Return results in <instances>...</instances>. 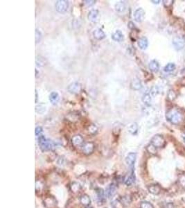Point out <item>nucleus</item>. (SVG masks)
Instances as JSON below:
<instances>
[{"label": "nucleus", "mask_w": 185, "mask_h": 208, "mask_svg": "<svg viewBox=\"0 0 185 208\" xmlns=\"http://www.w3.org/2000/svg\"><path fill=\"white\" fill-rule=\"evenodd\" d=\"M166 120L171 124L178 125L183 121L184 116L180 110L176 108H173L166 112Z\"/></svg>", "instance_id": "f257e3e1"}, {"label": "nucleus", "mask_w": 185, "mask_h": 208, "mask_svg": "<svg viewBox=\"0 0 185 208\" xmlns=\"http://www.w3.org/2000/svg\"><path fill=\"white\" fill-rule=\"evenodd\" d=\"M38 141L40 148L42 151H49L52 149L54 146V142L52 140L46 139L44 135H39Z\"/></svg>", "instance_id": "f03ea898"}, {"label": "nucleus", "mask_w": 185, "mask_h": 208, "mask_svg": "<svg viewBox=\"0 0 185 208\" xmlns=\"http://www.w3.org/2000/svg\"><path fill=\"white\" fill-rule=\"evenodd\" d=\"M150 144L155 146L156 148H162L165 145V140L161 135H155L152 137Z\"/></svg>", "instance_id": "7ed1b4c3"}, {"label": "nucleus", "mask_w": 185, "mask_h": 208, "mask_svg": "<svg viewBox=\"0 0 185 208\" xmlns=\"http://www.w3.org/2000/svg\"><path fill=\"white\" fill-rule=\"evenodd\" d=\"M55 7L58 13H65L69 8V1L66 0H58L56 1Z\"/></svg>", "instance_id": "20e7f679"}, {"label": "nucleus", "mask_w": 185, "mask_h": 208, "mask_svg": "<svg viewBox=\"0 0 185 208\" xmlns=\"http://www.w3.org/2000/svg\"><path fill=\"white\" fill-rule=\"evenodd\" d=\"M136 158H137V154L133 152L129 153L125 158V162L126 163V165L132 169L134 168V165H135Z\"/></svg>", "instance_id": "39448f33"}, {"label": "nucleus", "mask_w": 185, "mask_h": 208, "mask_svg": "<svg viewBox=\"0 0 185 208\" xmlns=\"http://www.w3.org/2000/svg\"><path fill=\"white\" fill-rule=\"evenodd\" d=\"M87 18L91 22H94V23L98 22L99 21V19H100L99 11L96 9L91 10L88 13V15H87Z\"/></svg>", "instance_id": "423d86ee"}, {"label": "nucleus", "mask_w": 185, "mask_h": 208, "mask_svg": "<svg viewBox=\"0 0 185 208\" xmlns=\"http://www.w3.org/2000/svg\"><path fill=\"white\" fill-rule=\"evenodd\" d=\"M95 149V145L93 142H89L85 143V144L83 146L82 151L83 153L86 155H89L91 153L94 152Z\"/></svg>", "instance_id": "0eeeda50"}, {"label": "nucleus", "mask_w": 185, "mask_h": 208, "mask_svg": "<svg viewBox=\"0 0 185 208\" xmlns=\"http://www.w3.org/2000/svg\"><path fill=\"white\" fill-rule=\"evenodd\" d=\"M68 92L71 94H78L81 92V84L78 82H74L69 85L67 87Z\"/></svg>", "instance_id": "6e6552de"}, {"label": "nucleus", "mask_w": 185, "mask_h": 208, "mask_svg": "<svg viewBox=\"0 0 185 208\" xmlns=\"http://www.w3.org/2000/svg\"><path fill=\"white\" fill-rule=\"evenodd\" d=\"M145 17V11L142 8L137 9L134 13V18L135 20L137 22H141L144 21Z\"/></svg>", "instance_id": "1a4fd4ad"}, {"label": "nucleus", "mask_w": 185, "mask_h": 208, "mask_svg": "<svg viewBox=\"0 0 185 208\" xmlns=\"http://www.w3.org/2000/svg\"><path fill=\"white\" fill-rule=\"evenodd\" d=\"M117 187L115 183H111L107 186L106 191H105V194L108 198H112L116 194L117 191Z\"/></svg>", "instance_id": "9d476101"}, {"label": "nucleus", "mask_w": 185, "mask_h": 208, "mask_svg": "<svg viewBox=\"0 0 185 208\" xmlns=\"http://www.w3.org/2000/svg\"><path fill=\"white\" fill-rule=\"evenodd\" d=\"M173 44L174 45L175 48L178 50H180L184 48L185 45V42L184 40L181 38H175L173 40Z\"/></svg>", "instance_id": "9b49d317"}, {"label": "nucleus", "mask_w": 185, "mask_h": 208, "mask_svg": "<svg viewBox=\"0 0 185 208\" xmlns=\"http://www.w3.org/2000/svg\"><path fill=\"white\" fill-rule=\"evenodd\" d=\"M137 44H138V46H139V47L142 50L146 49L148 46V40L147 39V38L144 37V36L140 38L138 40Z\"/></svg>", "instance_id": "f8f14e48"}, {"label": "nucleus", "mask_w": 185, "mask_h": 208, "mask_svg": "<svg viewBox=\"0 0 185 208\" xmlns=\"http://www.w3.org/2000/svg\"><path fill=\"white\" fill-rule=\"evenodd\" d=\"M93 36H94V38H96V40H101L104 39V38L106 37V35H105V32L103 31L102 29H97L94 30V32H93Z\"/></svg>", "instance_id": "ddd939ff"}, {"label": "nucleus", "mask_w": 185, "mask_h": 208, "mask_svg": "<svg viewBox=\"0 0 185 208\" xmlns=\"http://www.w3.org/2000/svg\"><path fill=\"white\" fill-rule=\"evenodd\" d=\"M83 143V138L80 135H76L72 138V144L74 146H79Z\"/></svg>", "instance_id": "4468645a"}, {"label": "nucleus", "mask_w": 185, "mask_h": 208, "mask_svg": "<svg viewBox=\"0 0 185 208\" xmlns=\"http://www.w3.org/2000/svg\"><path fill=\"white\" fill-rule=\"evenodd\" d=\"M112 38L113 40H115L116 42H121L124 39V36H123V33H122L121 31L117 30L115 33H112Z\"/></svg>", "instance_id": "2eb2a0df"}, {"label": "nucleus", "mask_w": 185, "mask_h": 208, "mask_svg": "<svg viewBox=\"0 0 185 208\" xmlns=\"http://www.w3.org/2000/svg\"><path fill=\"white\" fill-rule=\"evenodd\" d=\"M131 88L134 90H139L142 88L141 80L139 78H134L131 83Z\"/></svg>", "instance_id": "dca6fc26"}, {"label": "nucleus", "mask_w": 185, "mask_h": 208, "mask_svg": "<svg viewBox=\"0 0 185 208\" xmlns=\"http://www.w3.org/2000/svg\"><path fill=\"white\" fill-rule=\"evenodd\" d=\"M148 67H149L150 71L153 72H157L160 70V64L156 60H152L149 62Z\"/></svg>", "instance_id": "f3484780"}, {"label": "nucleus", "mask_w": 185, "mask_h": 208, "mask_svg": "<svg viewBox=\"0 0 185 208\" xmlns=\"http://www.w3.org/2000/svg\"><path fill=\"white\" fill-rule=\"evenodd\" d=\"M49 99L50 102L52 103L53 105H56L59 102V100H60V96H59L58 92H52V93L50 94Z\"/></svg>", "instance_id": "a211bd4d"}, {"label": "nucleus", "mask_w": 185, "mask_h": 208, "mask_svg": "<svg viewBox=\"0 0 185 208\" xmlns=\"http://www.w3.org/2000/svg\"><path fill=\"white\" fill-rule=\"evenodd\" d=\"M80 203L81 205L85 207H87L91 204V199L88 195L87 194H83L80 197Z\"/></svg>", "instance_id": "6ab92c4d"}, {"label": "nucleus", "mask_w": 185, "mask_h": 208, "mask_svg": "<svg viewBox=\"0 0 185 208\" xmlns=\"http://www.w3.org/2000/svg\"><path fill=\"white\" fill-rule=\"evenodd\" d=\"M148 189L150 193H151L152 194H154V195L159 194L160 191H161V188H160V187L157 185H150V186L148 187Z\"/></svg>", "instance_id": "aec40b11"}, {"label": "nucleus", "mask_w": 185, "mask_h": 208, "mask_svg": "<svg viewBox=\"0 0 185 208\" xmlns=\"http://www.w3.org/2000/svg\"><path fill=\"white\" fill-rule=\"evenodd\" d=\"M115 10L117 12H119V13H121V12H123L126 9V4L124 3V1H119L116 4L115 6Z\"/></svg>", "instance_id": "412c9836"}, {"label": "nucleus", "mask_w": 185, "mask_h": 208, "mask_svg": "<svg viewBox=\"0 0 185 208\" xmlns=\"http://www.w3.org/2000/svg\"><path fill=\"white\" fill-rule=\"evenodd\" d=\"M70 189H71V191H72L73 193L76 194V193H78L79 191H81V186L79 183H76V182H74V183L71 184Z\"/></svg>", "instance_id": "4be33fe9"}, {"label": "nucleus", "mask_w": 185, "mask_h": 208, "mask_svg": "<svg viewBox=\"0 0 185 208\" xmlns=\"http://www.w3.org/2000/svg\"><path fill=\"white\" fill-rule=\"evenodd\" d=\"M128 130L132 135L137 134L138 131V125L137 123H133V124L130 125L128 128Z\"/></svg>", "instance_id": "5701e85b"}, {"label": "nucleus", "mask_w": 185, "mask_h": 208, "mask_svg": "<svg viewBox=\"0 0 185 208\" xmlns=\"http://www.w3.org/2000/svg\"><path fill=\"white\" fill-rule=\"evenodd\" d=\"M135 180V175H134L133 171L131 173V174L129 175V176H128V178L126 179H125L124 183L126 185L128 186H129V185H131L132 184H133Z\"/></svg>", "instance_id": "b1692460"}, {"label": "nucleus", "mask_w": 185, "mask_h": 208, "mask_svg": "<svg viewBox=\"0 0 185 208\" xmlns=\"http://www.w3.org/2000/svg\"><path fill=\"white\" fill-rule=\"evenodd\" d=\"M142 101L146 106H150L151 104V96L150 94H145L142 97Z\"/></svg>", "instance_id": "393cba45"}, {"label": "nucleus", "mask_w": 185, "mask_h": 208, "mask_svg": "<svg viewBox=\"0 0 185 208\" xmlns=\"http://www.w3.org/2000/svg\"><path fill=\"white\" fill-rule=\"evenodd\" d=\"M176 67V65L174 63H172V62H170V63H168L165 67H164V72H170L175 70Z\"/></svg>", "instance_id": "a878e982"}, {"label": "nucleus", "mask_w": 185, "mask_h": 208, "mask_svg": "<svg viewBox=\"0 0 185 208\" xmlns=\"http://www.w3.org/2000/svg\"><path fill=\"white\" fill-rule=\"evenodd\" d=\"M97 130H98V128H97L94 124H90L87 127V132L91 135L96 134L97 133Z\"/></svg>", "instance_id": "bb28decb"}, {"label": "nucleus", "mask_w": 185, "mask_h": 208, "mask_svg": "<svg viewBox=\"0 0 185 208\" xmlns=\"http://www.w3.org/2000/svg\"><path fill=\"white\" fill-rule=\"evenodd\" d=\"M120 203H121V205H123V206H128L130 205V203H131V199L130 196H123L121 199V201Z\"/></svg>", "instance_id": "cd10ccee"}, {"label": "nucleus", "mask_w": 185, "mask_h": 208, "mask_svg": "<svg viewBox=\"0 0 185 208\" xmlns=\"http://www.w3.org/2000/svg\"><path fill=\"white\" fill-rule=\"evenodd\" d=\"M46 111V106H44L43 104H40L36 106V112L38 114H43Z\"/></svg>", "instance_id": "c85d7f7f"}, {"label": "nucleus", "mask_w": 185, "mask_h": 208, "mask_svg": "<svg viewBox=\"0 0 185 208\" xmlns=\"http://www.w3.org/2000/svg\"><path fill=\"white\" fill-rule=\"evenodd\" d=\"M96 195H97V199H98L99 201H104L105 193L102 189H99L98 190H96Z\"/></svg>", "instance_id": "c756f323"}, {"label": "nucleus", "mask_w": 185, "mask_h": 208, "mask_svg": "<svg viewBox=\"0 0 185 208\" xmlns=\"http://www.w3.org/2000/svg\"><path fill=\"white\" fill-rule=\"evenodd\" d=\"M167 97L170 101H173L176 99L177 94L173 90H169L167 93Z\"/></svg>", "instance_id": "7c9ffc66"}, {"label": "nucleus", "mask_w": 185, "mask_h": 208, "mask_svg": "<svg viewBox=\"0 0 185 208\" xmlns=\"http://www.w3.org/2000/svg\"><path fill=\"white\" fill-rule=\"evenodd\" d=\"M146 149H147L148 152L152 155H155L156 154V153H157V148H156L155 146H154L153 145L151 144L148 145Z\"/></svg>", "instance_id": "2f4dec72"}, {"label": "nucleus", "mask_w": 185, "mask_h": 208, "mask_svg": "<svg viewBox=\"0 0 185 208\" xmlns=\"http://www.w3.org/2000/svg\"><path fill=\"white\" fill-rule=\"evenodd\" d=\"M67 118L69 119V120L72 121V122H74V121L78 120L79 115L78 114H74V113H72V114H69Z\"/></svg>", "instance_id": "473e14b6"}, {"label": "nucleus", "mask_w": 185, "mask_h": 208, "mask_svg": "<svg viewBox=\"0 0 185 208\" xmlns=\"http://www.w3.org/2000/svg\"><path fill=\"white\" fill-rule=\"evenodd\" d=\"M140 207L141 208H154L153 205L151 203L148 201H143L140 204Z\"/></svg>", "instance_id": "72a5a7b5"}, {"label": "nucleus", "mask_w": 185, "mask_h": 208, "mask_svg": "<svg viewBox=\"0 0 185 208\" xmlns=\"http://www.w3.org/2000/svg\"><path fill=\"white\" fill-rule=\"evenodd\" d=\"M42 38V33L39 30L36 29V43L40 42Z\"/></svg>", "instance_id": "f704fd0d"}, {"label": "nucleus", "mask_w": 185, "mask_h": 208, "mask_svg": "<svg viewBox=\"0 0 185 208\" xmlns=\"http://www.w3.org/2000/svg\"><path fill=\"white\" fill-rule=\"evenodd\" d=\"M158 92H159V90H158V88L156 86H153L151 88V90H150V94H151L153 96L157 95Z\"/></svg>", "instance_id": "c9c22d12"}, {"label": "nucleus", "mask_w": 185, "mask_h": 208, "mask_svg": "<svg viewBox=\"0 0 185 208\" xmlns=\"http://www.w3.org/2000/svg\"><path fill=\"white\" fill-rule=\"evenodd\" d=\"M163 2H164V7H166V8H168V7H170V6L173 5L174 1L173 0H164Z\"/></svg>", "instance_id": "e433bc0d"}, {"label": "nucleus", "mask_w": 185, "mask_h": 208, "mask_svg": "<svg viewBox=\"0 0 185 208\" xmlns=\"http://www.w3.org/2000/svg\"><path fill=\"white\" fill-rule=\"evenodd\" d=\"M84 3L87 7H89L94 5L95 3H96V1H94V0H85V1H84Z\"/></svg>", "instance_id": "4c0bfd02"}, {"label": "nucleus", "mask_w": 185, "mask_h": 208, "mask_svg": "<svg viewBox=\"0 0 185 208\" xmlns=\"http://www.w3.org/2000/svg\"><path fill=\"white\" fill-rule=\"evenodd\" d=\"M36 59L39 60V61H37L36 60V65H37L38 66H43L44 65V58H36Z\"/></svg>", "instance_id": "58836bf2"}, {"label": "nucleus", "mask_w": 185, "mask_h": 208, "mask_svg": "<svg viewBox=\"0 0 185 208\" xmlns=\"http://www.w3.org/2000/svg\"><path fill=\"white\" fill-rule=\"evenodd\" d=\"M42 132V128L41 126H38V127H36V130H35V133H36V136H38V135H40V133H41Z\"/></svg>", "instance_id": "ea45409f"}, {"label": "nucleus", "mask_w": 185, "mask_h": 208, "mask_svg": "<svg viewBox=\"0 0 185 208\" xmlns=\"http://www.w3.org/2000/svg\"><path fill=\"white\" fill-rule=\"evenodd\" d=\"M128 27H129L131 29H135V25H134L133 22H130L129 23H128Z\"/></svg>", "instance_id": "a19ab883"}, {"label": "nucleus", "mask_w": 185, "mask_h": 208, "mask_svg": "<svg viewBox=\"0 0 185 208\" xmlns=\"http://www.w3.org/2000/svg\"><path fill=\"white\" fill-rule=\"evenodd\" d=\"M151 2H152L153 4H158L160 2V0H157V1H154V0H152Z\"/></svg>", "instance_id": "79ce46f5"}, {"label": "nucleus", "mask_w": 185, "mask_h": 208, "mask_svg": "<svg viewBox=\"0 0 185 208\" xmlns=\"http://www.w3.org/2000/svg\"><path fill=\"white\" fill-rule=\"evenodd\" d=\"M37 101H38V92H37V90H36V102H37Z\"/></svg>", "instance_id": "37998d69"}, {"label": "nucleus", "mask_w": 185, "mask_h": 208, "mask_svg": "<svg viewBox=\"0 0 185 208\" xmlns=\"http://www.w3.org/2000/svg\"><path fill=\"white\" fill-rule=\"evenodd\" d=\"M114 208H118V207H114Z\"/></svg>", "instance_id": "c03bdc74"}]
</instances>
